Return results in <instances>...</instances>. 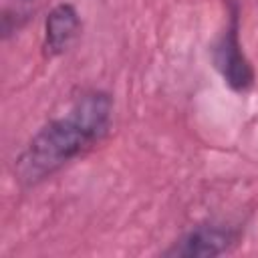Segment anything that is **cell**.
<instances>
[{
  "label": "cell",
  "mask_w": 258,
  "mask_h": 258,
  "mask_svg": "<svg viewBox=\"0 0 258 258\" xmlns=\"http://www.w3.org/2000/svg\"><path fill=\"white\" fill-rule=\"evenodd\" d=\"M113 121V97L101 89L77 95L64 113L48 119L14 161V177L34 187L99 145Z\"/></svg>",
  "instance_id": "6da1fadb"
},
{
  "label": "cell",
  "mask_w": 258,
  "mask_h": 258,
  "mask_svg": "<svg viewBox=\"0 0 258 258\" xmlns=\"http://www.w3.org/2000/svg\"><path fill=\"white\" fill-rule=\"evenodd\" d=\"M210 52H212L214 69L220 73L224 85H228L234 93H248L254 87L256 73L240 40L238 0H228V22L220 32V36L214 40Z\"/></svg>",
  "instance_id": "7a4b0ae2"
},
{
  "label": "cell",
  "mask_w": 258,
  "mask_h": 258,
  "mask_svg": "<svg viewBox=\"0 0 258 258\" xmlns=\"http://www.w3.org/2000/svg\"><path fill=\"white\" fill-rule=\"evenodd\" d=\"M242 238L238 226L226 222H204L175 238L161 256L167 258H216L232 252Z\"/></svg>",
  "instance_id": "3957f363"
},
{
  "label": "cell",
  "mask_w": 258,
  "mask_h": 258,
  "mask_svg": "<svg viewBox=\"0 0 258 258\" xmlns=\"http://www.w3.org/2000/svg\"><path fill=\"white\" fill-rule=\"evenodd\" d=\"M81 28H83V20L75 4L60 2L52 6L44 18V34H42L44 58H56L64 54L79 38Z\"/></svg>",
  "instance_id": "277c9868"
},
{
  "label": "cell",
  "mask_w": 258,
  "mask_h": 258,
  "mask_svg": "<svg viewBox=\"0 0 258 258\" xmlns=\"http://www.w3.org/2000/svg\"><path fill=\"white\" fill-rule=\"evenodd\" d=\"M36 8V0H6L2 8V38L8 40L28 24Z\"/></svg>",
  "instance_id": "5b68a950"
}]
</instances>
